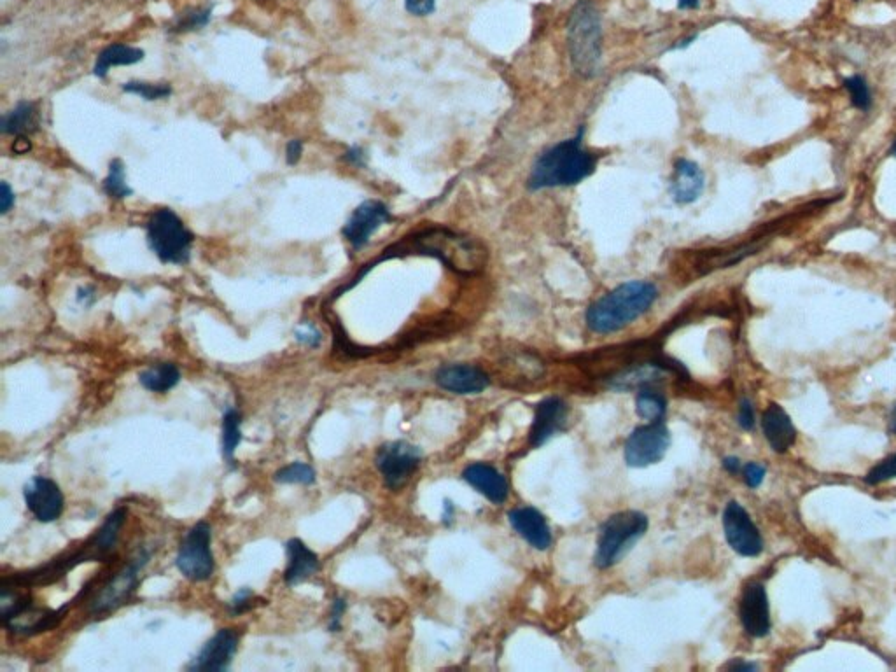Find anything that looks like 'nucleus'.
I'll use <instances>...</instances> for the list:
<instances>
[{
    "label": "nucleus",
    "instance_id": "22",
    "mask_svg": "<svg viewBox=\"0 0 896 672\" xmlns=\"http://www.w3.org/2000/svg\"><path fill=\"white\" fill-rule=\"evenodd\" d=\"M706 177L702 168L692 160H678L674 165L671 181V195L679 205L697 202L704 193Z\"/></svg>",
    "mask_w": 896,
    "mask_h": 672
},
{
    "label": "nucleus",
    "instance_id": "10",
    "mask_svg": "<svg viewBox=\"0 0 896 672\" xmlns=\"http://www.w3.org/2000/svg\"><path fill=\"white\" fill-rule=\"evenodd\" d=\"M671 445V431L664 419L653 420L632 431L625 441V461L630 468H648L664 459Z\"/></svg>",
    "mask_w": 896,
    "mask_h": 672
},
{
    "label": "nucleus",
    "instance_id": "24",
    "mask_svg": "<svg viewBox=\"0 0 896 672\" xmlns=\"http://www.w3.org/2000/svg\"><path fill=\"white\" fill-rule=\"evenodd\" d=\"M286 550L287 569L284 573V581L289 587L308 580L310 576H314L319 571V567H321L319 557L301 539H289Z\"/></svg>",
    "mask_w": 896,
    "mask_h": 672
},
{
    "label": "nucleus",
    "instance_id": "46",
    "mask_svg": "<svg viewBox=\"0 0 896 672\" xmlns=\"http://www.w3.org/2000/svg\"><path fill=\"white\" fill-rule=\"evenodd\" d=\"M723 468L727 469L728 473L735 475V473L741 471L742 464L737 457H725V459H723Z\"/></svg>",
    "mask_w": 896,
    "mask_h": 672
},
{
    "label": "nucleus",
    "instance_id": "49",
    "mask_svg": "<svg viewBox=\"0 0 896 672\" xmlns=\"http://www.w3.org/2000/svg\"><path fill=\"white\" fill-rule=\"evenodd\" d=\"M889 434H896V403L891 408V413H889V426H888Z\"/></svg>",
    "mask_w": 896,
    "mask_h": 672
},
{
    "label": "nucleus",
    "instance_id": "26",
    "mask_svg": "<svg viewBox=\"0 0 896 672\" xmlns=\"http://www.w3.org/2000/svg\"><path fill=\"white\" fill-rule=\"evenodd\" d=\"M142 60H144V51L142 49L116 42V44H111V46H107V48L102 49L98 53L97 62L93 65V74L98 79H104L112 67L133 65V63L142 62Z\"/></svg>",
    "mask_w": 896,
    "mask_h": 672
},
{
    "label": "nucleus",
    "instance_id": "31",
    "mask_svg": "<svg viewBox=\"0 0 896 672\" xmlns=\"http://www.w3.org/2000/svg\"><path fill=\"white\" fill-rule=\"evenodd\" d=\"M104 191L111 200H125L128 196H132V188L126 184L125 165L118 158L109 163V174L104 179Z\"/></svg>",
    "mask_w": 896,
    "mask_h": 672
},
{
    "label": "nucleus",
    "instance_id": "38",
    "mask_svg": "<svg viewBox=\"0 0 896 672\" xmlns=\"http://www.w3.org/2000/svg\"><path fill=\"white\" fill-rule=\"evenodd\" d=\"M294 336H296L298 342L303 343V345H308V347H312V349L319 347L322 342V336L321 333H319V329L312 326V324H303V326L296 329Z\"/></svg>",
    "mask_w": 896,
    "mask_h": 672
},
{
    "label": "nucleus",
    "instance_id": "36",
    "mask_svg": "<svg viewBox=\"0 0 896 672\" xmlns=\"http://www.w3.org/2000/svg\"><path fill=\"white\" fill-rule=\"evenodd\" d=\"M254 599H256V595H254L251 588H240L237 594L233 595L231 601L228 602V609H230L231 615L238 616L245 613V611H249L254 606L252 604Z\"/></svg>",
    "mask_w": 896,
    "mask_h": 672
},
{
    "label": "nucleus",
    "instance_id": "2",
    "mask_svg": "<svg viewBox=\"0 0 896 672\" xmlns=\"http://www.w3.org/2000/svg\"><path fill=\"white\" fill-rule=\"evenodd\" d=\"M125 518V508H118V510L112 511L111 515L105 518L102 527L79 550L60 555V557H56L48 564L30 571V573L7 576V578L2 580V585H13V587L49 585V583H55L56 580H60L67 571L74 569L79 564H83V562L107 559L111 555L112 550L116 548L119 531L125 524Z\"/></svg>",
    "mask_w": 896,
    "mask_h": 672
},
{
    "label": "nucleus",
    "instance_id": "35",
    "mask_svg": "<svg viewBox=\"0 0 896 672\" xmlns=\"http://www.w3.org/2000/svg\"><path fill=\"white\" fill-rule=\"evenodd\" d=\"M893 478H896V454L888 455L886 459L877 462L874 468L868 471L865 482L868 485H879V483L888 482Z\"/></svg>",
    "mask_w": 896,
    "mask_h": 672
},
{
    "label": "nucleus",
    "instance_id": "8",
    "mask_svg": "<svg viewBox=\"0 0 896 672\" xmlns=\"http://www.w3.org/2000/svg\"><path fill=\"white\" fill-rule=\"evenodd\" d=\"M147 560H149V552L139 550V553L126 566L121 567L118 573L112 574L88 604L90 615H109L112 611L125 606L139 587V576L142 569L146 567Z\"/></svg>",
    "mask_w": 896,
    "mask_h": 672
},
{
    "label": "nucleus",
    "instance_id": "44",
    "mask_svg": "<svg viewBox=\"0 0 896 672\" xmlns=\"http://www.w3.org/2000/svg\"><path fill=\"white\" fill-rule=\"evenodd\" d=\"M343 160L350 163V165H356V167H363L364 165V153L361 147H350L347 153L343 154Z\"/></svg>",
    "mask_w": 896,
    "mask_h": 672
},
{
    "label": "nucleus",
    "instance_id": "9",
    "mask_svg": "<svg viewBox=\"0 0 896 672\" xmlns=\"http://www.w3.org/2000/svg\"><path fill=\"white\" fill-rule=\"evenodd\" d=\"M210 541H212V531H210V525L203 520L186 532V536L177 550V555H175V566L184 578L195 581V583H202V581L212 578L216 562H214Z\"/></svg>",
    "mask_w": 896,
    "mask_h": 672
},
{
    "label": "nucleus",
    "instance_id": "13",
    "mask_svg": "<svg viewBox=\"0 0 896 672\" xmlns=\"http://www.w3.org/2000/svg\"><path fill=\"white\" fill-rule=\"evenodd\" d=\"M389 221H392V216L385 203L366 200L350 214L343 226L342 235L354 251H359L364 245H368L371 235Z\"/></svg>",
    "mask_w": 896,
    "mask_h": 672
},
{
    "label": "nucleus",
    "instance_id": "27",
    "mask_svg": "<svg viewBox=\"0 0 896 672\" xmlns=\"http://www.w3.org/2000/svg\"><path fill=\"white\" fill-rule=\"evenodd\" d=\"M139 382L146 391L165 394L181 382V371L172 363L154 364L151 368L140 371Z\"/></svg>",
    "mask_w": 896,
    "mask_h": 672
},
{
    "label": "nucleus",
    "instance_id": "32",
    "mask_svg": "<svg viewBox=\"0 0 896 672\" xmlns=\"http://www.w3.org/2000/svg\"><path fill=\"white\" fill-rule=\"evenodd\" d=\"M315 478H317L315 469L310 464H305V462H293L289 466L280 468L273 475L275 482L287 483V485H293V483H296V485H312V483H315Z\"/></svg>",
    "mask_w": 896,
    "mask_h": 672
},
{
    "label": "nucleus",
    "instance_id": "43",
    "mask_svg": "<svg viewBox=\"0 0 896 672\" xmlns=\"http://www.w3.org/2000/svg\"><path fill=\"white\" fill-rule=\"evenodd\" d=\"M301 154H303V142L298 139L289 140L286 146L287 165H296L300 161Z\"/></svg>",
    "mask_w": 896,
    "mask_h": 672
},
{
    "label": "nucleus",
    "instance_id": "45",
    "mask_svg": "<svg viewBox=\"0 0 896 672\" xmlns=\"http://www.w3.org/2000/svg\"><path fill=\"white\" fill-rule=\"evenodd\" d=\"M725 669L728 671H758L760 667L756 664H749V662H742V660H732L730 664L725 665Z\"/></svg>",
    "mask_w": 896,
    "mask_h": 672
},
{
    "label": "nucleus",
    "instance_id": "33",
    "mask_svg": "<svg viewBox=\"0 0 896 672\" xmlns=\"http://www.w3.org/2000/svg\"><path fill=\"white\" fill-rule=\"evenodd\" d=\"M121 90L125 91V93H130V95H137V97L144 98L147 102L161 100V98H167L172 95V86L168 83L128 81V83L121 84Z\"/></svg>",
    "mask_w": 896,
    "mask_h": 672
},
{
    "label": "nucleus",
    "instance_id": "25",
    "mask_svg": "<svg viewBox=\"0 0 896 672\" xmlns=\"http://www.w3.org/2000/svg\"><path fill=\"white\" fill-rule=\"evenodd\" d=\"M39 128V111L34 102H20L13 111L6 112L0 119V132L14 137H27L28 133L37 132Z\"/></svg>",
    "mask_w": 896,
    "mask_h": 672
},
{
    "label": "nucleus",
    "instance_id": "48",
    "mask_svg": "<svg viewBox=\"0 0 896 672\" xmlns=\"http://www.w3.org/2000/svg\"><path fill=\"white\" fill-rule=\"evenodd\" d=\"M700 6V0H678L679 9H697Z\"/></svg>",
    "mask_w": 896,
    "mask_h": 672
},
{
    "label": "nucleus",
    "instance_id": "18",
    "mask_svg": "<svg viewBox=\"0 0 896 672\" xmlns=\"http://www.w3.org/2000/svg\"><path fill=\"white\" fill-rule=\"evenodd\" d=\"M70 606L72 604L67 602L60 609H49L37 608L34 604H30L27 608L21 609L20 613L2 620V623H4V629L14 636H37L41 632H48V630L58 627L63 618L67 616Z\"/></svg>",
    "mask_w": 896,
    "mask_h": 672
},
{
    "label": "nucleus",
    "instance_id": "28",
    "mask_svg": "<svg viewBox=\"0 0 896 672\" xmlns=\"http://www.w3.org/2000/svg\"><path fill=\"white\" fill-rule=\"evenodd\" d=\"M636 412L641 419L653 422L664 419L667 412V399L657 387H644L637 391Z\"/></svg>",
    "mask_w": 896,
    "mask_h": 672
},
{
    "label": "nucleus",
    "instance_id": "15",
    "mask_svg": "<svg viewBox=\"0 0 896 672\" xmlns=\"http://www.w3.org/2000/svg\"><path fill=\"white\" fill-rule=\"evenodd\" d=\"M739 618L742 629L751 637L769 636L770 606L767 590L760 581H751L742 592L741 604H739Z\"/></svg>",
    "mask_w": 896,
    "mask_h": 672
},
{
    "label": "nucleus",
    "instance_id": "37",
    "mask_svg": "<svg viewBox=\"0 0 896 672\" xmlns=\"http://www.w3.org/2000/svg\"><path fill=\"white\" fill-rule=\"evenodd\" d=\"M765 473H767V469L762 464H758V462H748L744 468H742V476H744V482L751 489H756V487H760L763 482V478H765Z\"/></svg>",
    "mask_w": 896,
    "mask_h": 672
},
{
    "label": "nucleus",
    "instance_id": "23",
    "mask_svg": "<svg viewBox=\"0 0 896 672\" xmlns=\"http://www.w3.org/2000/svg\"><path fill=\"white\" fill-rule=\"evenodd\" d=\"M762 429L765 440L777 454L788 452L797 441V429L793 426L790 415L777 403H770L769 408L763 412Z\"/></svg>",
    "mask_w": 896,
    "mask_h": 672
},
{
    "label": "nucleus",
    "instance_id": "21",
    "mask_svg": "<svg viewBox=\"0 0 896 672\" xmlns=\"http://www.w3.org/2000/svg\"><path fill=\"white\" fill-rule=\"evenodd\" d=\"M462 478L473 489L478 490L482 496L487 497L490 503H504L506 497L510 494V487H508L506 478L494 466L485 464V462L469 464L468 468L462 471Z\"/></svg>",
    "mask_w": 896,
    "mask_h": 672
},
{
    "label": "nucleus",
    "instance_id": "7",
    "mask_svg": "<svg viewBox=\"0 0 896 672\" xmlns=\"http://www.w3.org/2000/svg\"><path fill=\"white\" fill-rule=\"evenodd\" d=\"M147 244L165 265H186L191 258L193 233L172 209L154 210L146 224Z\"/></svg>",
    "mask_w": 896,
    "mask_h": 672
},
{
    "label": "nucleus",
    "instance_id": "17",
    "mask_svg": "<svg viewBox=\"0 0 896 672\" xmlns=\"http://www.w3.org/2000/svg\"><path fill=\"white\" fill-rule=\"evenodd\" d=\"M434 382L452 394H480L490 385V377L475 364H445L434 373Z\"/></svg>",
    "mask_w": 896,
    "mask_h": 672
},
{
    "label": "nucleus",
    "instance_id": "4",
    "mask_svg": "<svg viewBox=\"0 0 896 672\" xmlns=\"http://www.w3.org/2000/svg\"><path fill=\"white\" fill-rule=\"evenodd\" d=\"M583 130L574 139L546 149L532 165L527 186L531 189L574 186L594 174L597 156L583 146Z\"/></svg>",
    "mask_w": 896,
    "mask_h": 672
},
{
    "label": "nucleus",
    "instance_id": "19",
    "mask_svg": "<svg viewBox=\"0 0 896 672\" xmlns=\"http://www.w3.org/2000/svg\"><path fill=\"white\" fill-rule=\"evenodd\" d=\"M567 415H569V408L564 399L557 398V396L543 399L536 406L531 433H529V445L532 448L541 447L552 436L564 431V427L567 426Z\"/></svg>",
    "mask_w": 896,
    "mask_h": 672
},
{
    "label": "nucleus",
    "instance_id": "1",
    "mask_svg": "<svg viewBox=\"0 0 896 672\" xmlns=\"http://www.w3.org/2000/svg\"><path fill=\"white\" fill-rule=\"evenodd\" d=\"M384 252L382 259L406 254L431 256L461 275H476L489 261V251L478 238L445 226H427L424 230L415 231Z\"/></svg>",
    "mask_w": 896,
    "mask_h": 672
},
{
    "label": "nucleus",
    "instance_id": "14",
    "mask_svg": "<svg viewBox=\"0 0 896 672\" xmlns=\"http://www.w3.org/2000/svg\"><path fill=\"white\" fill-rule=\"evenodd\" d=\"M23 497H25L28 511L39 522L49 524V522H55L62 517L63 508H65L62 490L58 487V483L48 476L30 478L27 485L23 487Z\"/></svg>",
    "mask_w": 896,
    "mask_h": 672
},
{
    "label": "nucleus",
    "instance_id": "16",
    "mask_svg": "<svg viewBox=\"0 0 896 672\" xmlns=\"http://www.w3.org/2000/svg\"><path fill=\"white\" fill-rule=\"evenodd\" d=\"M238 641L240 632L237 629L219 630L216 636L210 637L209 641L203 644L202 650L191 660V664L188 665L189 671H226L237 653Z\"/></svg>",
    "mask_w": 896,
    "mask_h": 672
},
{
    "label": "nucleus",
    "instance_id": "6",
    "mask_svg": "<svg viewBox=\"0 0 896 672\" xmlns=\"http://www.w3.org/2000/svg\"><path fill=\"white\" fill-rule=\"evenodd\" d=\"M648 531V517L641 511H618L604 522L597 541L594 564L599 569L615 566Z\"/></svg>",
    "mask_w": 896,
    "mask_h": 672
},
{
    "label": "nucleus",
    "instance_id": "47",
    "mask_svg": "<svg viewBox=\"0 0 896 672\" xmlns=\"http://www.w3.org/2000/svg\"><path fill=\"white\" fill-rule=\"evenodd\" d=\"M13 149L18 154L27 153L28 149H30V142H28L27 137H18V140L14 142Z\"/></svg>",
    "mask_w": 896,
    "mask_h": 672
},
{
    "label": "nucleus",
    "instance_id": "42",
    "mask_svg": "<svg viewBox=\"0 0 896 672\" xmlns=\"http://www.w3.org/2000/svg\"><path fill=\"white\" fill-rule=\"evenodd\" d=\"M14 207V191L7 182L0 184V214L6 216Z\"/></svg>",
    "mask_w": 896,
    "mask_h": 672
},
{
    "label": "nucleus",
    "instance_id": "5",
    "mask_svg": "<svg viewBox=\"0 0 896 672\" xmlns=\"http://www.w3.org/2000/svg\"><path fill=\"white\" fill-rule=\"evenodd\" d=\"M567 48L581 77L599 74L602 60L601 16L590 0H580L567 21Z\"/></svg>",
    "mask_w": 896,
    "mask_h": 672
},
{
    "label": "nucleus",
    "instance_id": "34",
    "mask_svg": "<svg viewBox=\"0 0 896 672\" xmlns=\"http://www.w3.org/2000/svg\"><path fill=\"white\" fill-rule=\"evenodd\" d=\"M844 88L849 93L851 104L858 111H868L872 107V90L868 86L865 77L856 74V76L846 77L844 79Z\"/></svg>",
    "mask_w": 896,
    "mask_h": 672
},
{
    "label": "nucleus",
    "instance_id": "50",
    "mask_svg": "<svg viewBox=\"0 0 896 672\" xmlns=\"http://www.w3.org/2000/svg\"><path fill=\"white\" fill-rule=\"evenodd\" d=\"M889 154H891V156H895L896 158V139L895 142H893V146H891V149H889Z\"/></svg>",
    "mask_w": 896,
    "mask_h": 672
},
{
    "label": "nucleus",
    "instance_id": "30",
    "mask_svg": "<svg viewBox=\"0 0 896 672\" xmlns=\"http://www.w3.org/2000/svg\"><path fill=\"white\" fill-rule=\"evenodd\" d=\"M212 9H214L212 4L186 9L184 13L177 14V18H175L174 23L168 28V32L182 34V32H193V30H200V28L207 27L210 20H212Z\"/></svg>",
    "mask_w": 896,
    "mask_h": 672
},
{
    "label": "nucleus",
    "instance_id": "11",
    "mask_svg": "<svg viewBox=\"0 0 896 672\" xmlns=\"http://www.w3.org/2000/svg\"><path fill=\"white\" fill-rule=\"evenodd\" d=\"M419 448L408 441H391L378 448L375 466L384 478L385 487L399 490L405 487L420 466Z\"/></svg>",
    "mask_w": 896,
    "mask_h": 672
},
{
    "label": "nucleus",
    "instance_id": "20",
    "mask_svg": "<svg viewBox=\"0 0 896 672\" xmlns=\"http://www.w3.org/2000/svg\"><path fill=\"white\" fill-rule=\"evenodd\" d=\"M508 522L518 532L520 538H524L532 548L545 552L552 545V531L548 527L543 513L536 508L522 506L508 513Z\"/></svg>",
    "mask_w": 896,
    "mask_h": 672
},
{
    "label": "nucleus",
    "instance_id": "39",
    "mask_svg": "<svg viewBox=\"0 0 896 672\" xmlns=\"http://www.w3.org/2000/svg\"><path fill=\"white\" fill-rule=\"evenodd\" d=\"M737 422L744 431H751L755 427V408L748 398L741 399L739 405V413H737Z\"/></svg>",
    "mask_w": 896,
    "mask_h": 672
},
{
    "label": "nucleus",
    "instance_id": "29",
    "mask_svg": "<svg viewBox=\"0 0 896 672\" xmlns=\"http://www.w3.org/2000/svg\"><path fill=\"white\" fill-rule=\"evenodd\" d=\"M242 415L235 408H228L223 413V455L226 461L233 464L235 450L242 441Z\"/></svg>",
    "mask_w": 896,
    "mask_h": 672
},
{
    "label": "nucleus",
    "instance_id": "3",
    "mask_svg": "<svg viewBox=\"0 0 896 672\" xmlns=\"http://www.w3.org/2000/svg\"><path fill=\"white\" fill-rule=\"evenodd\" d=\"M657 298L658 289L653 282H625L590 305L585 317L588 329L597 335L616 333L646 314Z\"/></svg>",
    "mask_w": 896,
    "mask_h": 672
},
{
    "label": "nucleus",
    "instance_id": "41",
    "mask_svg": "<svg viewBox=\"0 0 896 672\" xmlns=\"http://www.w3.org/2000/svg\"><path fill=\"white\" fill-rule=\"evenodd\" d=\"M345 608H347V604H345V601L340 599V597L333 601L328 623V629L331 630V632H338V630H340V625H342V615Z\"/></svg>",
    "mask_w": 896,
    "mask_h": 672
},
{
    "label": "nucleus",
    "instance_id": "40",
    "mask_svg": "<svg viewBox=\"0 0 896 672\" xmlns=\"http://www.w3.org/2000/svg\"><path fill=\"white\" fill-rule=\"evenodd\" d=\"M405 7L413 16H427L436 9V0H405Z\"/></svg>",
    "mask_w": 896,
    "mask_h": 672
},
{
    "label": "nucleus",
    "instance_id": "12",
    "mask_svg": "<svg viewBox=\"0 0 896 672\" xmlns=\"http://www.w3.org/2000/svg\"><path fill=\"white\" fill-rule=\"evenodd\" d=\"M723 531L730 548L742 557H758L763 552L762 534L737 501H730L723 511Z\"/></svg>",
    "mask_w": 896,
    "mask_h": 672
}]
</instances>
